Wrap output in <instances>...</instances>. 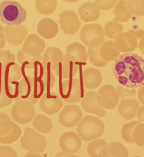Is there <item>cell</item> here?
Instances as JSON below:
<instances>
[{"instance_id":"39","label":"cell","mask_w":144,"mask_h":157,"mask_svg":"<svg viewBox=\"0 0 144 157\" xmlns=\"http://www.w3.org/2000/svg\"><path fill=\"white\" fill-rule=\"evenodd\" d=\"M107 145L105 140L97 139L90 142L87 146V153L90 157H98L101 148Z\"/></svg>"},{"instance_id":"12","label":"cell","mask_w":144,"mask_h":157,"mask_svg":"<svg viewBox=\"0 0 144 157\" xmlns=\"http://www.w3.org/2000/svg\"><path fill=\"white\" fill-rule=\"evenodd\" d=\"M63 105L59 95L53 91H46L42 94L39 101L40 109L47 115H53L58 113Z\"/></svg>"},{"instance_id":"45","label":"cell","mask_w":144,"mask_h":157,"mask_svg":"<svg viewBox=\"0 0 144 157\" xmlns=\"http://www.w3.org/2000/svg\"><path fill=\"white\" fill-rule=\"evenodd\" d=\"M137 99L139 103L144 105V85L138 89L137 93Z\"/></svg>"},{"instance_id":"4","label":"cell","mask_w":144,"mask_h":157,"mask_svg":"<svg viewBox=\"0 0 144 157\" xmlns=\"http://www.w3.org/2000/svg\"><path fill=\"white\" fill-rule=\"evenodd\" d=\"M43 93L40 84L33 76L25 77L18 83V101L27 100L34 104L41 98Z\"/></svg>"},{"instance_id":"11","label":"cell","mask_w":144,"mask_h":157,"mask_svg":"<svg viewBox=\"0 0 144 157\" xmlns=\"http://www.w3.org/2000/svg\"><path fill=\"white\" fill-rule=\"evenodd\" d=\"M60 29L66 35H73L77 33L80 27V21L77 13L71 10H67L58 15Z\"/></svg>"},{"instance_id":"41","label":"cell","mask_w":144,"mask_h":157,"mask_svg":"<svg viewBox=\"0 0 144 157\" xmlns=\"http://www.w3.org/2000/svg\"><path fill=\"white\" fill-rule=\"evenodd\" d=\"M116 91L119 98L121 99H132L136 98V90L129 88L118 84L116 88Z\"/></svg>"},{"instance_id":"53","label":"cell","mask_w":144,"mask_h":157,"mask_svg":"<svg viewBox=\"0 0 144 157\" xmlns=\"http://www.w3.org/2000/svg\"><path fill=\"white\" fill-rule=\"evenodd\" d=\"M132 157H141V156H134Z\"/></svg>"},{"instance_id":"36","label":"cell","mask_w":144,"mask_h":157,"mask_svg":"<svg viewBox=\"0 0 144 157\" xmlns=\"http://www.w3.org/2000/svg\"><path fill=\"white\" fill-rule=\"evenodd\" d=\"M141 123L139 120H133L129 123L124 124L121 129V135L123 140L129 144H134V142L132 137V132L135 127Z\"/></svg>"},{"instance_id":"46","label":"cell","mask_w":144,"mask_h":157,"mask_svg":"<svg viewBox=\"0 0 144 157\" xmlns=\"http://www.w3.org/2000/svg\"><path fill=\"white\" fill-rule=\"evenodd\" d=\"M137 117L139 121L144 122V105L140 106L137 112Z\"/></svg>"},{"instance_id":"54","label":"cell","mask_w":144,"mask_h":157,"mask_svg":"<svg viewBox=\"0 0 144 157\" xmlns=\"http://www.w3.org/2000/svg\"><path fill=\"white\" fill-rule=\"evenodd\" d=\"M143 149H144V145H143Z\"/></svg>"},{"instance_id":"5","label":"cell","mask_w":144,"mask_h":157,"mask_svg":"<svg viewBox=\"0 0 144 157\" xmlns=\"http://www.w3.org/2000/svg\"><path fill=\"white\" fill-rule=\"evenodd\" d=\"M104 31L99 23H89L84 25L80 32V40L88 47L100 46L104 42Z\"/></svg>"},{"instance_id":"1","label":"cell","mask_w":144,"mask_h":157,"mask_svg":"<svg viewBox=\"0 0 144 157\" xmlns=\"http://www.w3.org/2000/svg\"><path fill=\"white\" fill-rule=\"evenodd\" d=\"M113 72L119 85L129 88H140L144 85V59L131 52L120 54L115 60Z\"/></svg>"},{"instance_id":"3","label":"cell","mask_w":144,"mask_h":157,"mask_svg":"<svg viewBox=\"0 0 144 157\" xmlns=\"http://www.w3.org/2000/svg\"><path fill=\"white\" fill-rule=\"evenodd\" d=\"M105 131V125L99 118L93 115H86L78 123L77 132L85 141L93 140L102 136Z\"/></svg>"},{"instance_id":"35","label":"cell","mask_w":144,"mask_h":157,"mask_svg":"<svg viewBox=\"0 0 144 157\" xmlns=\"http://www.w3.org/2000/svg\"><path fill=\"white\" fill-rule=\"evenodd\" d=\"M13 122L6 113L0 112V142L12 130Z\"/></svg>"},{"instance_id":"37","label":"cell","mask_w":144,"mask_h":157,"mask_svg":"<svg viewBox=\"0 0 144 157\" xmlns=\"http://www.w3.org/2000/svg\"><path fill=\"white\" fill-rule=\"evenodd\" d=\"M127 5L131 15L144 16V0L127 1Z\"/></svg>"},{"instance_id":"8","label":"cell","mask_w":144,"mask_h":157,"mask_svg":"<svg viewBox=\"0 0 144 157\" xmlns=\"http://www.w3.org/2000/svg\"><path fill=\"white\" fill-rule=\"evenodd\" d=\"M35 114L34 104L27 100L15 102L11 109V115L14 120L21 124L31 122Z\"/></svg>"},{"instance_id":"2","label":"cell","mask_w":144,"mask_h":157,"mask_svg":"<svg viewBox=\"0 0 144 157\" xmlns=\"http://www.w3.org/2000/svg\"><path fill=\"white\" fill-rule=\"evenodd\" d=\"M26 10L15 1L0 2V21L6 26L21 25L26 18Z\"/></svg>"},{"instance_id":"25","label":"cell","mask_w":144,"mask_h":157,"mask_svg":"<svg viewBox=\"0 0 144 157\" xmlns=\"http://www.w3.org/2000/svg\"><path fill=\"white\" fill-rule=\"evenodd\" d=\"M78 15L83 21L93 22L97 20L100 12L94 2L87 1L79 7Z\"/></svg>"},{"instance_id":"13","label":"cell","mask_w":144,"mask_h":157,"mask_svg":"<svg viewBox=\"0 0 144 157\" xmlns=\"http://www.w3.org/2000/svg\"><path fill=\"white\" fill-rule=\"evenodd\" d=\"M63 59L64 55L61 49L56 47H50L44 52L42 64L44 70L55 71Z\"/></svg>"},{"instance_id":"16","label":"cell","mask_w":144,"mask_h":157,"mask_svg":"<svg viewBox=\"0 0 144 157\" xmlns=\"http://www.w3.org/2000/svg\"><path fill=\"white\" fill-rule=\"evenodd\" d=\"M28 29L24 25L6 26L4 34L8 43L12 45H20L25 40Z\"/></svg>"},{"instance_id":"44","label":"cell","mask_w":144,"mask_h":157,"mask_svg":"<svg viewBox=\"0 0 144 157\" xmlns=\"http://www.w3.org/2000/svg\"><path fill=\"white\" fill-rule=\"evenodd\" d=\"M0 157H18L15 150L10 146L0 145Z\"/></svg>"},{"instance_id":"6","label":"cell","mask_w":144,"mask_h":157,"mask_svg":"<svg viewBox=\"0 0 144 157\" xmlns=\"http://www.w3.org/2000/svg\"><path fill=\"white\" fill-rule=\"evenodd\" d=\"M61 98L67 103H77L83 96V89L80 80L72 78L61 82L59 86Z\"/></svg>"},{"instance_id":"7","label":"cell","mask_w":144,"mask_h":157,"mask_svg":"<svg viewBox=\"0 0 144 157\" xmlns=\"http://www.w3.org/2000/svg\"><path fill=\"white\" fill-rule=\"evenodd\" d=\"M20 144L25 150H33L39 153H43L47 148V141L43 135L32 128L27 127L24 129Z\"/></svg>"},{"instance_id":"43","label":"cell","mask_w":144,"mask_h":157,"mask_svg":"<svg viewBox=\"0 0 144 157\" xmlns=\"http://www.w3.org/2000/svg\"><path fill=\"white\" fill-rule=\"evenodd\" d=\"M94 2L96 4L99 9L108 10L111 9L116 4V0H96Z\"/></svg>"},{"instance_id":"33","label":"cell","mask_w":144,"mask_h":157,"mask_svg":"<svg viewBox=\"0 0 144 157\" xmlns=\"http://www.w3.org/2000/svg\"><path fill=\"white\" fill-rule=\"evenodd\" d=\"M36 10L42 15L53 13L57 7L56 0H36L35 1Z\"/></svg>"},{"instance_id":"22","label":"cell","mask_w":144,"mask_h":157,"mask_svg":"<svg viewBox=\"0 0 144 157\" xmlns=\"http://www.w3.org/2000/svg\"><path fill=\"white\" fill-rule=\"evenodd\" d=\"M128 151L123 144L112 142L101 148L98 157H128Z\"/></svg>"},{"instance_id":"50","label":"cell","mask_w":144,"mask_h":157,"mask_svg":"<svg viewBox=\"0 0 144 157\" xmlns=\"http://www.w3.org/2000/svg\"><path fill=\"white\" fill-rule=\"evenodd\" d=\"M6 39L4 34V32L0 31V50L2 49L6 44Z\"/></svg>"},{"instance_id":"47","label":"cell","mask_w":144,"mask_h":157,"mask_svg":"<svg viewBox=\"0 0 144 157\" xmlns=\"http://www.w3.org/2000/svg\"><path fill=\"white\" fill-rule=\"evenodd\" d=\"M129 31L133 33L135 36L137 37V39H141L143 37H144V31L142 29H138V30H134L132 29H128Z\"/></svg>"},{"instance_id":"27","label":"cell","mask_w":144,"mask_h":157,"mask_svg":"<svg viewBox=\"0 0 144 157\" xmlns=\"http://www.w3.org/2000/svg\"><path fill=\"white\" fill-rule=\"evenodd\" d=\"M40 84L42 90L49 91L54 86L55 76L52 71L44 70L42 67L34 71L33 76Z\"/></svg>"},{"instance_id":"31","label":"cell","mask_w":144,"mask_h":157,"mask_svg":"<svg viewBox=\"0 0 144 157\" xmlns=\"http://www.w3.org/2000/svg\"><path fill=\"white\" fill-rule=\"evenodd\" d=\"M100 53L102 58L107 62L115 61L120 55L114 41H105L100 46Z\"/></svg>"},{"instance_id":"18","label":"cell","mask_w":144,"mask_h":157,"mask_svg":"<svg viewBox=\"0 0 144 157\" xmlns=\"http://www.w3.org/2000/svg\"><path fill=\"white\" fill-rule=\"evenodd\" d=\"M59 145L61 150L69 153L77 152L81 146L80 137L73 131L63 133L59 139Z\"/></svg>"},{"instance_id":"21","label":"cell","mask_w":144,"mask_h":157,"mask_svg":"<svg viewBox=\"0 0 144 157\" xmlns=\"http://www.w3.org/2000/svg\"><path fill=\"white\" fill-rule=\"evenodd\" d=\"M82 83L87 89H95L99 86L102 81L101 72L94 67H88L82 72Z\"/></svg>"},{"instance_id":"40","label":"cell","mask_w":144,"mask_h":157,"mask_svg":"<svg viewBox=\"0 0 144 157\" xmlns=\"http://www.w3.org/2000/svg\"><path fill=\"white\" fill-rule=\"evenodd\" d=\"M132 139L138 147L143 146L144 145V123L137 124L132 134Z\"/></svg>"},{"instance_id":"38","label":"cell","mask_w":144,"mask_h":157,"mask_svg":"<svg viewBox=\"0 0 144 157\" xmlns=\"http://www.w3.org/2000/svg\"><path fill=\"white\" fill-rule=\"evenodd\" d=\"M104 31L107 37L110 39H114L118 34L122 33L123 26L119 23L115 22L113 21H109L105 24Z\"/></svg>"},{"instance_id":"20","label":"cell","mask_w":144,"mask_h":157,"mask_svg":"<svg viewBox=\"0 0 144 157\" xmlns=\"http://www.w3.org/2000/svg\"><path fill=\"white\" fill-rule=\"evenodd\" d=\"M96 93L93 91H88L82 98L81 106L85 111L101 118L106 115V111L98 104L96 99Z\"/></svg>"},{"instance_id":"34","label":"cell","mask_w":144,"mask_h":157,"mask_svg":"<svg viewBox=\"0 0 144 157\" xmlns=\"http://www.w3.org/2000/svg\"><path fill=\"white\" fill-rule=\"evenodd\" d=\"M101 46V45H100ZM100 46L96 47H88V55L89 62L94 66L97 67H104L108 62L104 60L100 53Z\"/></svg>"},{"instance_id":"24","label":"cell","mask_w":144,"mask_h":157,"mask_svg":"<svg viewBox=\"0 0 144 157\" xmlns=\"http://www.w3.org/2000/svg\"><path fill=\"white\" fill-rule=\"evenodd\" d=\"M37 33L44 38L50 39L54 38L58 34L57 23L51 18H44L39 21L37 26Z\"/></svg>"},{"instance_id":"32","label":"cell","mask_w":144,"mask_h":157,"mask_svg":"<svg viewBox=\"0 0 144 157\" xmlns=\"http://www.w3.org/2000/svg\"><path fill=\"white\" fill-rule=\"evenodd\" d=\"M32 125L35 129L43 134L50 132L53 128V124L50 118L41 114L37 115L34 117Z\"/></svg>"},{"instance_id":"17","label":"cell","mask_w":144,"mask_h":157,"mask_svg":"<svg viewBox=\"0 0 144 157\" xmlns=\"http://www.w3.org/2000/svg\"><path fill=\"white\" fill-rule=\"evenodd\" d=\"M115 44L120 52L129 53L137 47V39L131 32L127 31L118 34L115 37Z\"/></svg>"},{"instance_id":"29","label":"cell","mask_w":144,"mask_h":157,"mask_svg":"<svg viewBox=\"0 0 144 157\" xmlns=\"http://www.w3.org/2000/svg\"><path fill=\"white\" fill-rule=\"evenodd\" d=\"M17 59L18 62L25 69H33L34 71L42 66V55L38 56H31L19 50L17 54Z\"/></svg>"},{"instance_id":"51","label":"cell","mask_w":144,"mask_h":157,"mask_svg":"<svg viewBox=\"0 0 144 157\" xmlns=\"http://www.w3.org/2000/svg\"><path fill=\"white\" fill-rule=\"evenodd\" d=\"M138 48L140 49V52L144 55V37H143L139 41L138 45Z\"/></svg>"},{"instance_id":"52","label":"cell","mask_w":144,"mask_h":157,"mask_svg":"<svg viewBox=\"0 0 144 157\" xmlns=\"http://www.w3.org/2000/svg\"><path fill=\"white\" fill-rule=\"evenodd\" d=\"M4 27H3V26L0 24V31L4 32Z\"/></svg>"},{"instance_id":"9","label":"cell","mask_w":144,"mask_h":157,"mask_svg":"<svg viewBox=\"0 0 144 157\" xmlns=\"http://www.w3.org/2000/svg\"><path fill=\"white\" fill-rule=\"evenodd\" d=\"M115 87L110 84L102 86L96 93V99L98 104L107 110L115 109L119 99Z\"/></svg>"},{"instance_id":"14","label":"cell","mask_w":144,"mask_h":157,"mask_svg":"<svg viewBox=\"0 0 144 157\" xmlns=\"http://www.w3.org/2000/svg\"><path fill=\"white\" fill-rule=\"evenodd\" d=\"M18 83L12 84L4 81L0 77V107H5L11 104L14 99L18 98Z\"/></svg>"},{"instance_id":"19","label":"cell","mask_w":144,"mask_h":157,"mask_svg":"<svg viewBox=\"0 0 144 157\" xmlns=\"http://www.w3.org/2000/svg\"><path fill=\"white\" fill-rule=\"evenodd\" d=\"M78 70V64L70 56L64 55V59L59 64L55 74L61 78H72L74 77Z\"/></svg>"},{"instance_id":"48","label":"cell","mask_w":144,"mask_h":157,"mask_svg":"<svg viewBox=\"0 0 144 157\" xmlns=\"http://www.w3.org/2000/svg\"><path fill=\"white\" fill-rule=\"evenodd\" d=\"M24 157H43V156L37 151L31 150L25 155Z\"/></svg>"},{"instance_id":"26","label":"cell","mask_w":144,"mask_h":157,"mask_svg":"<svg viewBox=\"0 0 144 157\" xmlns=\"http://www.w3.org/2000/svg\"><path fill=\"white\" fill-rule=\"evenodd\" d=\"M23 76L22 69L20 66L15 62H11L5 66L0 72V77L9 83L17 82Z\"/></svg>"},{"instance_id":"49","label":"cell","mask_w":144,"mask_h":157,"mask_svg":"<svg viewBox=\"0 0 144 157\" xmlns=\"http://www.w3.org/2000/svg\"><path fill=\"white\" fill-rule=\"evenodd\" d=\"M55 157H78L75 155H72L71 153H69L65 151H59L57 153Z\"/></svg>"},{"instance_id":"23","label":"cell","mask_w":144,"mask_h":157,"mask_svg":"<svg viewBox=\"0 0 144 157\" xmlns=\"http://www.w3.org/2000/svg\"><path fill=\"white\" fill-rule=\"evenodd\" d=\"M139 107L140 103L137 99H121L118 105V110L122 118L131 120L136 115Z\"/></svg>"},{"instance_id":"15","label":"cell","mask_w":144,"mask_h":157,"mask_svg":"<svg viewBox=\"0 0 144 157\" xmlns=\"http://www.w3.org/2000/svg\"><path fill=\"white\" fill-rule=\"evenodd\" d=\"M45 47V44L43 39L36 34H30L24 40L21 50L29 56H38L41 55Z\"/></svg>"},{"instance_id":"28","label":"cell","mask_w":144,"mask_h":157,"mask_svg":"<svg viewBox=\"0 0 144 157\" xmlns=\"http://www.w3.org/2000/svg\"><path fill=\"white\" fill-rule=\"evenodd\" d=\"M65 54L70 56L78 64L86 63L88 59L86 48L83 44L78 42H74L69 44L66 49Z\"/></svg>"},{"instance_id":"10","label":"cell","mask_w":144,"mask_h":157,"mask_svg":"<svg viewBox=\"0 0 144 157\" xmlns=\"http://www.w3.org/2000/svg\"><path fill=\"white\" fill-rule=\"evenodd\" d=\"M82 118V112L80 108L75 104L65 105L58 115V120L61 125L66 128L75 126Z\"/></svg>"},{"instance_id":"42","label":"cell","mask_w":144,"mask_h":157,"mask_svg":"<svg viewBox=\"0 0 144 157\" xmlns=\"http://www.w3.org/2000/svg\"><path fill=\"white\" fill-rule=\"evenodd\" d=\"M15 55L10 50H2L0 51V72L2 69L11 62H15Z\"/></svg>"},{"instance_id":"30","label":"cell","mask_w":144,"mask_h":157,"mask_svg":"<svg viewBox=\"0 0 144 157\" xmlns=\"http://www.w3.org/2000/svg\"><path fill=\"white\" fill-rule=\"evenodd\" d=\"M112 13L115 15V17L113 19V21L119 23L127 22L131 18L127 5V1L126 0L117 1Z\"/></svg>"}]
</instances>
